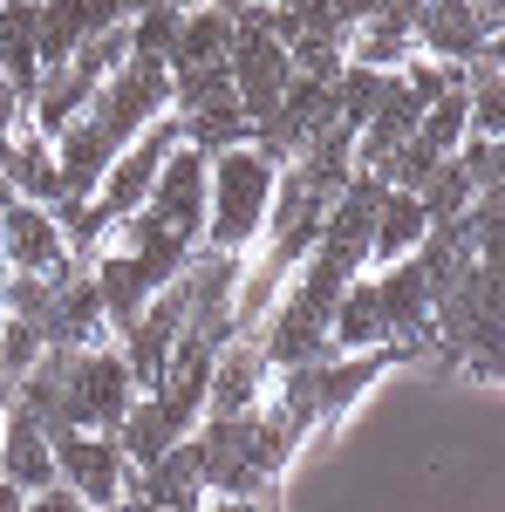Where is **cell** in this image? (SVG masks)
<instances>
[{
	"instance_id": "10",
	"label": "cell",
	"mask_w": 505,
	"mask_h": 512,
	"mask_svg": "<svg viewBox=\"0 0 505 512\" xmlns=\"http://www.w3.org/2000/svg\"><path fill=\"white\" fill-rule=\"evenodd\" d=\"M123 21V0H41V69H62L82 41H96L103 28Z\"/></svg>"
},
{
	"instance_id": "25",
	"label": "cell",
	"mask_w": 505,
	"mask_h": 512,
	"mask_svg": "<svg viewBox=\"0 0 505 512\" xmlns=\"http://www.w3.org/2000/svg\"><path fill=\"white\" fill-rule=\"evenodd\" d=\"M144 7H178V14H185V7H198V0H123V21L144 14Z\"/></svg>"
},
{
	"instance_id": "17",
	"label": "cell",
	"mask_w": 505,
	"mask_h": 512,
	"mask_svg": "<svg viewBox=\"0 0 505 512\" xmlns=\"http://www.w3.org/2000/svg\"><path fill=\"white\" fill-rule=\"evenodd\" d=\"M233 55V21L219 14V7H185V21H178V48H171V76L178 69H212V62H226Z\"/></svg>"
},
{
	"instance_id": "16",
	"label": "cell",
	"mask_w": 505,
	"mask_h": 512,
	"mask_svg": "<svg viewBox=\"0 0 505 512\" xmlns=\"http://www.w3.org/2000/svg\"><path fill=\"white\" fill-rule=\"evenodd\" d=\"M41 0H0V76L7 82H21L28 96H35V82H41Z\"/></svg>"
},
{
	"instance_id": "27",
	"label": "cell",
	"mask_w": 505,
	"mask_h": 512,
	"mask_svg": "<svg viewBox=\"0 0 505 512\" xmlns=\"http://www.w3.org/2000/svg\"><path fill=\"white\" fill-rule=\"evenodd\" d=\"M96 512H123V506H96Z\"/></svg>"
},
{
	"instance_id": "11",
	"label": "cell",
	"mask_w": 505,
	"mask_h": 512,
	"mask_svg": "<svg viewBox=\"0 0 505 512\" xmlns=\"http://www.w3.org/2000/svg\"><path fill=\"white\" fill-rule=\"evenodd\" d=\"M369 287H376V308H383L389 349H410V342H424V335H430V287H424V274H417V260L376 267V274H369Z\"/></svg>"
},
{
	"instance_id": "7",
	"label": "cell",
	"mask_w": 505,
	"mask_h": 512,
	"mask_svg": "<svg viewBox=\"0 0 505 512\" xmlns=\"http://www.w3.org/2000/svg\"><path fill=\"white\" fill-rule=\"evenodd\" d=\"M144 219L164 226V233H178L185 246H205V151L178 144L164 158L157 185L144 192Z\"/></svg>"
},
{
	"instance_id": "9",
	"label": "cell",
	"mask_w": 505,
	"mask_h": 512,
	"mask_svg": "<svg viewBox=\"0 0 505 512\" xmlns=\"http://www.w3.org/2000/svg\"><path fill=\"white\" fill-rule=\"evenodd\" d=\"M273 390V362L260 342H219L212 349V390H205V417H253Z\"/></svg>"
},
{
	"instance_id": "18",
	"label": "cell",
	"mask_w": 505,
	"mask_h": 512,
	"mask_svg": "<svg viewBox=\"0 0 505 512\" xmlns=\"http://www.w3.org/2000/svg\"><path fill=\"white\" fill-rule=\"evenodd\" d=\"M178 7H144V14H130L123 21V35H130V55H151V62H164L171 69V48H178Z\"/></svg>"
},
{
	"instance_id": "26",
	"label": "cell",
	"mask_w": 505,
	"mask_h": 512,
	"mask_svg": "<svg viewBox=\"0 0 505 512\" xmlns=\"http://www.w3.org/2000/svg\"><path fill=\"white\" fill-rule=\"evenodd\" d=\"M0 431H7V396H0Z\"/></svg>"
},
{
	"instance_id": "19",
	"label": "cell",
	"mask_w": 505,
	"mask_h": 512,
	"mask_svg": "<svg viewBox=\"0 0 505 512\" xmlns=\"http://www.w3.org/2000/svg\"><path fill=\"white\" fill-rule=\"evenodd\" d=\"M417 205H424V219H458L465 212L471 185H465V171H458V158H437V171L417 185Z\"/></svg>"
},
{
	"instance_id": "23",
	"label": "cell",
	"mask_w": 505,
	"mask_h": 512,
	"mask_svg": "<svg viewBox=\"0 0 505 512\" xmlns=\"http://www.w3.org/2000/svg\"><path fill=\"white\" fill-rule=\"evenodd\" d=\"M21 512H89V506H82L69 485H48V492H28V506H21Z\"/></svg>"
},
{
	"instance_id": "4",
	"label": "cell",
	"mask_w": 505,
	"mask_h": 512,
	"mask_svg": "<svg viewBox=\"0 0 505 512\" xmlns=\"http://www.w3.org/2000/svg\"><path fill=\"white\" fill-rule=\"evenodd\" d=\"M185 137H178V117L164 110L157 123H144L130 144H123L117 158H110V171L96 178V192H89V205L103 212V219H123V212H137L144 205V192L157 185V171H164V158L178 151Z\"/></svg>"
},
{
	"instance_id": "1",
	"label": "cell",
	"mask_w": 505,
	"mask_h": 512,
	"mask_svg": "<svg viewBox=\"0 0 505 512\" xmlns=\"http://www.w3.org/2000/svg\"><path fill=\"white\" fill-rule=\"evenodd\" d=\"M273 178H280V164L260 158L253 144L205 158V246L212 253H253L260 219L273 205Z\"/></svg>"
},
{
	"instance_id": "3",
	"label": "cell",
	"mask_w": 505,
	"mask_h": 512,
	"mask_svg": "<svg viewBox=\"0 0 505 512\" xmlns=\"http://www.w3.org/2000/svg\"><path fill=\"white\" fill-rule=\"evenodd\" d=\"M48 444H55V485H69L89 512L123 506V492H130V458H123V444L110 431H69V424H55Z\"/></svg>"
},
{
	"instance_id": "12",
	"label": "cell",
	"mask_w": 505,
	"mask_h": 512,
	"mask_svg": "<svg viewBox=\"0 0 505 512\" xmlns=\"http://www.w3.org/2000/svg\"><path fill=\"white\" fill-rule=\"evenodd\" d=\"M0 478L14 492H48L55 485V444L28 403H7V431H0Z\"/></svg>"
},
{
	"instance_id": "22",
	"label": "cell",
	"mask_w": 505,
	"mask_h": 512,
	"mask_svg": "<svg viewBox=\"0 0 505 512\" xmlns=\"http://www.w3.org/2000/svg\"><path fill=\"white\" fill-rule=\"evenodd\" d=\"M14 130H28V89L0 76V137H14Z\"/></svg>"
},
{
	"instance_id": "20",
	"label": "cell",
	"mask_w": 505,
	"mask_h": 512,
	"mask_svg": "<svg viewBox=\"0 0 505 512\" xmlns=\"http://www.w3.org/2000/svg\"><path fill=\"white\" fill-rule=\"evenodd\" d=\"M41 349H48V342H41L35 321H21V315L0 321V376H7V383H21V376L41 362Z\"/></svg>"
},
{
	"instance_id": "24",
	"label": "cell",
	"mask_w": 505,
	"mask_h": 512,
	"mask_svg": "<svg viewBox=\"0 0 505 512\" xmlns=\"http://www.w3.org/2000/svg\"><path fill=\"white\" fill-rule=\"evenodd\" d=\"M198 512H273L267 499H205Z\"/></svg>"
},
{
	"instance_id": "21",
	"label": "cell",
	"mask_w": 505,
	"mask_h": 512,
	"mask_svg": "<svg viewBox=\"0 0 505 512\" xmlns=\"http://www.w3.org/2000/svg\"><path fill=\"white\" fill-rule=\"evenodd\" d=\"M451 158H458V171H465L471 192H492V185H499V164H505L499 137H465V144H458Z\"/></svg>"
},
{
	"instance_id": "14",
	"label": "cell",
	"mask_w": 505,
	"mask_h": 512,
	"mask_svg": "<svg viewBox=\"0 0 505 512\" xmlns=\"http://www.w3.org/2000/svg\"><path fill=\"white\" fill-rule=\"evenodd\" d=\"M0 171H7L14 198H28V205H55L62 198V164H55V144L41 130L0 137Z\"/></svg>"
},
{
	"instance_id": "13",
	"label": "cell",
	"mask_w": 505,
	"mask_h": 512,
	"mask_svg": "<svg viewBox=\"0 0 505 512\" xmlns=\"http://www.w3.org/2000/svg\"><path fill=\"white\" fill-rule=\"evenodd\" d=\"M410 7H376L369 21H355L349 41H342V55L349 62H362V69H383V76H396L410 55H417V35H410Z\"/></svg>"
},
{
	"instance_id": "5",
	"label": "cell",
	"mask_w": 505,
	"mask_h": 512,
	"mask_svg": "<svg viewBox=\"0 0 505 512\" xmlns=\"http://www.w3.org/2000/svg\"><path fill=\"white\" fill-rule=\"evenodd\" d=\"M0 274H41V280H69L76 274V253L55 226L48 205H0Z\"/></svg>"
},
{
	"instance_id": "2",
	"label": "cell",
	"mask_w": 505,
	"mask_h": 512,
	"mask_svg": "<svg viewBox=\"0 0 505 512\" xmlns=\"http://www.w3.org/2000/svg\"><path fill=\"white\" fill-rule=\"evenodd\" d=\"M137 403V376L123 362L117 342L103 349H62V396H55V424L69 431H110L117 437L123 410ZM48 424V431H55Z\"/></svg>"
},
{
	"instance_id": "6",
	"label": "cell",
	"mask_w": 505,
	"mask_h": 512,
	"mask_svg": "<svg viewBox=\"0 0 505 512\" xmlns=\"http://www.w3.org/2000/svg\"><path fill=\"white\" fill-rule=\"evenodd\" d=\"M226 76L239 89V110L246 123L273 117V103L287 96V82H294V62H287V41L260 35L253 21H233V55H226Z\"/></svg>"
},
{
	"instance_id": "15",
	"label": "cell",
	"mask_w": 505,
	"mask_h": 512,
	"mask_svg": "<svg viewBox=\"0 0 505 512\" xmlns=\"http://www.w3.org/2000/svg\"><path fill=\"white\" fill-rule=\"evenodd\" d=\"M424 205H417V192H389L376 198V233H369V274L376 267H396V260H410L417 253V239H424Z\"/></svg>"
},
{
	"instance_id": "8",
	"label": "cell",
	"mask_w": 505,
	"mask_h": 512,
	"mask_svg": "<svg viewBox=\"0 0 505 512\" xmlns=\"http://www.w3.org/2000/svg\"><path fill=\"white\" fill-rule=\"evenodd\" d=\"M499 0H424L417 7V21H410V35L424 55L437 62H465L471 48H485V41H499Z\"/></svg>"
}]
</instances>
